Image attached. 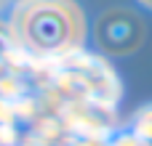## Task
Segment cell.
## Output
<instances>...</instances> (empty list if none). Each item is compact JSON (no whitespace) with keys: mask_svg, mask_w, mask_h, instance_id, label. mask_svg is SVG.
<instances>
[{"mask_svg":"<svg viewBox=\"0 0 152 146\" xmlns=\"http://www.w3.org/2000/svg\"><path fill=\"white\" fill-rule=\"evenodd\" d=\"M139 3H142L144 8H150V11H152V0H139Z\"/></svg>","mask_w":152,"mask_h":146,"instance_id":"3","label":"cell"},{"mask_svg":"<svg viewBox=\"0 0 152 146\" xmlns=\"http://www.w3.org/2000/svg\"><path fill=\"white\" fill-rule=\"evenodd\" d=\"M13 21L19 37L35 51H61L83 35V16L72 0H24Z\"/></svg>","mask_w":152,"mask_h":146,"instance_id":"1","label":"cell"},{"mask_svg":"<svg viewBox=\"0 0 152 146\" xmlns=\"http://www.w3.org/2000/svg\"><path fill=\"white\" fill-rule=\"evenodd\" d=\"M144 24L128 8H112L96 21V40L107 53H131L142 45Z\"/></svg>","mask_w":152,"mask_h":146,"instance_id":"2","label":"cell"}]
</instances>
